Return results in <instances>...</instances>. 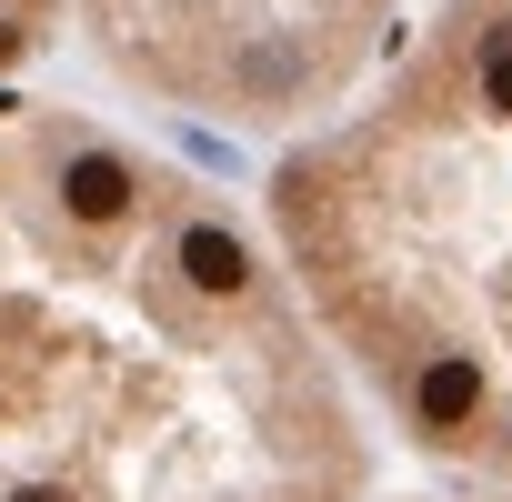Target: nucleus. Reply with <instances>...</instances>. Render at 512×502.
<instances>
[{
    "mask_svg": "<svg viewBox=\"0 0 512 502\" xmlns=\"http://www.w3.org/2000/svg\"><path fill=\"white\" fill-rule=\"evenodd\" d=\"M292 282L402 452L512 482V0H442L272 181Z\"/></svg>",
    "mask_w": 512,
    "mask_h": 502,
    "instance_id": "nucleus-1",
    "label": "nucleus"
},
{
    "mask_svg": "<svg viewBox=\"0 0 512 502\" xmlns=\"http://www.w3.org/2000/svg\"><path fill=\"white\" fill-rule=\"evenodd\" d=\"M402 0H101L111 51L221 121H302L342 101Z\"/></svg>",
    "mask_w": 512,
    "mask_h": 502,
    "instance_id": "nucleus-2",
    "label": "nucleus"
},
{
    "mask_svg": "<svg viewBox=\"0 0 512 502\" xmlns=\"http://www.w3.org/2000/svg\"><path fill=\"white\" fill-rule=\"evenodd\" d=\"M472 502H512V492H472Z\"/></svg>",
    "mask_w": 512,
    "mask_h": 502,
    "instance_id": "nucleus-3",
    "label": "nucleus"
}]
</instances>
